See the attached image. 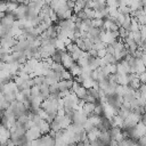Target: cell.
I'll list each match as a JSON object with an SVG mask.
<instances>
[{"label":"cell","mask_w":146,"mask_h":146,"mask_svg":"<svg viewBox=\"0 0 146 146\" xmlns=\"http://www.w3.org/2000/svg\"><path fill=\"white\" fill-rule=\"evenodd\" d=\"M30 48V41L27 39L25 40H17L15 46L11 48L13 51H25Z\"/></svg>","instance_id":"obj_1"},{"label":"cell","mask_w":146,"mask_h":146,"mask_svg":"<svg viewBox=\"0 0 146 146\" xmlns=\"http://www.w3.org/2000/svg\"><path fill=\"white\" fill-rule=\"evenodd\" d=\"M75 60L72 58V56L67 52V51H65L64 54H63V58H62V64L65 66V68L66 70H68L72 65H73V63H74Z\"/></svg>","instance_id":"obj_2"},{"label":"cell","mask_w":146,"mask_h":146,"mask_svg":"<svg viewBox=\"0 0 146 146\" xmlns=\"http://www.w3.org/2000/svg\"><path fill=\"white\" fill-rule=\"evenodd\" d=\"M49 95H50L49 84H48L47 82H44V83H42V84L40 86V96H41L43 99H46V98L49 97Z\"/></svg>","instance_id":"obj_3"},{"label":"cell","mask_w":146,"mask_h":146,"mask_svg":"<svg viewBox=\"0 0 146 146\" xmlns=\"http://www.w3.org/2000/svg\"><path fill=\"white\" fill-rule=\"evenodd\" d=\"M74 92H75V95L78 96V98H79L80 100H82V99L88 95V89H87L84 86H82V84H81V86H80V87H79Z\"/></svg>","instance_id":"obj_4"},{"label":"cell","mask_w":146,"mask_h":146,"mask_svg":"<svg viewBox=\"0 0 146 146\" xmlns=\"http://www.w3.org/2000/svg\"><path fill=\"white\" fill-rule=\"evenodd\" d=\"M95 106H96V103H84L83 106H82V110L84 111V113L89 116L90 114L94 113V110H95Z\"/></svg>","instance_id":"obj_5"},{"label":"cell","mask_w":146,"mask_h":146,"mask_svg":"<svg viewBox=\"0 0 146 146\" xmlns=\"http://www.w3.org/2000/svg\"><path fill=\"white\" fill-rule=\"evenodd\" d=\"M128 86H129L131 89H133V90H137V89H139V88H140V86H141V82H140L139 78L137 76V78H135L133 80H131V81L128 83Z\"/></svg>","instance_id":"obj_6"},{"label":"cell","mask_w":146,"mask_h":146,"mask_svg":"<svg viewBox=\"0 0 146 146\" xmlns=\"http://www.w3.org/2000/svg\"><path fill=\"white\" fill-rule=\"evenodd\" d=\"M121 26L124 27L128 32H131V16L130 15L129 16H125V19H124V22L122 23Z\"/></svg>","instance_id":"obj_7"},{"label":"cell","mask_w":146,"mask_h":146,"mask_svg":"<svg viewBox=\"0 0 146 146\" xmlns=\"http://www.w3.org/2000/svg\"><path fill=\"white\" fill-rule=\"evenodd\" d=\"M106 7H108L106 2H99V1H95V2H94V7H92V8H94L95 10H97V11H100V10L105 9Z\"/></svg>","instance_id":"obj_8"},{"label":"cell","mask_w":146,"mask_h":146,"mask_svg":"<svg viewBox=\"0 0 146 146\" xmlns=\"http://www.w3.org/2000/svg\"><path fill=\"white\" fill-rule=\"evenodd\" d=\"M92 27L104 29V19L103 18H94L92 19Z\"/></svg>","instance_id":"obj_9"},{"label":"cell","mask_w":146,"mask_h":146,"mask_svg":"<svg viewBox=\"0 0 146 146\" xmlns=\"http://www.w3.org/2000/svg\"><path fill=\"white\" fill-rule=\"evenodd\" d=\"M75 43H76V46H78L80 49H82L83 51H87V47H86V41H84V39L78 38V39L75 40Z\"/></svg>","instance_id":"obj_10"},{"label":"cell","mask_w":146,"mask_h":146,"mask_svg":"<svg viewBox=\"0 0 146 146\" xmlns=\"http://www.w3.org/2000/svg\"><path fill=\"white\" fill-rule=\"evenodd\" d=\"M84 11H86L88 18L94 19V18L96 17V10H95L94 8H87V7H86V8H84Z\"/></svg>","instance_id":"obj_11"},{"label":"cell","mask_w":146,"mask_h":146,"mask_svg":"<svg viewBox=\"0 0 146 146\" xmlns=\"http://www.w3.org/2000/svg\"><path fill=\"white\" fill-rule=\"evenodd\" d=\"M74 76H73V74L68 71V70H64L63 72H62V80H72Z\"/></svg>","instance_id":"obj_12"},{"label":"cell","mask_w":146,"mask_h":146,"mask_svg":"<svg viewBox=\"0 0 146 146\" xmlns=\"http://www.w3.org/2000/svg\"><path fill=\"white\" fill-rule=\"evenodd\" d=\"M82 86H84L87 89H89V88L94 87V80H92L91 78H87V79H84V80H83Z\"/></svg>","instance_id":"obj_13"},{"label":"cell","mask_w":146,"mask_h":146,"mask_svg":"<svg viewBox=\"0 0 146 146\" xmlns=\"http://www.w3.org/2000/svg\"><path fill=\"white\" fill-rule=\"evenodd\" d=\"M75 14V13H74ZM76 16L79 17V18H81V19H87L88 18V16H87V14H86V11H84V9H82V10H80V11H78L76 13Z\"/></svg>","instance_id":"obj_14"},{"label":"cell","mask_w":146,"mask_h":146,"mask_svg":"<svg viewBox=\"0 0 146 146\" xmlns=\"http://www.w3.org/2000/svg\"><path fill=\"white\" fill-rule=\"evenodd\" d=\"M106 3L108 7H116L119 8V1L117 0H106Z\"/></svg>","instance_id":"obj_15"},{"label":"cell","mask_w":146,"mask_h":146,"mask_svg":"<svg viewBox=\"0 0 146 146\" xmlns=\"http://www.w3.org/2000/svg\"><path fill=\"white\" fill-rule=\"evenodd\" d=\"M138 78H139V80H140L141 83H146V71L139 73V74H138Z\"/></svg>","instance_id":"obj_16"},{"label":"cell","mask_w":146,"mask_h":146,"mask_svg":"<svg viewBox=\"0 0 146 146\" xmlns=\"http://www.w3.org/2000/svg\"><path fill=\"white\" fill-rule=\"evenodd\" d=\"M106 54H107L106 48H103V49H99V50H98V57H100V58L105 57V55H106Z\"/></svg>","instance_id":"obj_17"},{"label":"cell","mask_w":146,"mask_h":146,"mask_svg":"<svg viewBox=\"0 0 146 146\" xmlns=\"http://www.w3.org/2000/svg\"><path fill=\"white\" fill-rule=\"evenodd\" d=\"M75 1H76V0H67V1H66V5L68 6V8L73 9L74 6H75Z\"/></svg>","instance_id":"obj_18"},{"label":"cell","mask_w":146,"mask_h":146,"mask_svg":"<svg viewBox=\"0 0 146 146\" xmlns=\"http://www.w3.org/2000/svg\"><path fill=\"white\" fill-rule=\"evenodd\" d=\"M144 107H145V111H146V104H145V106H144Z\"/></svg>","instance_id":"obj_19"}]
</instances>
